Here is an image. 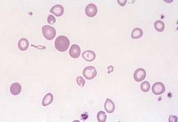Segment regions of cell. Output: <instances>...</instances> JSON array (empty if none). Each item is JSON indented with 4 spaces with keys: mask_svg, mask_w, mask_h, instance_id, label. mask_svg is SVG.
Here are the masks:
<instances>
[{
    "mask_svg": "<svg viewBox=\"0 0 178 122\" xmlns=\"http://www.w3.org/2000/svg\"><path fill=\"white\" fill-rule=\"evenodd\" d=\"M70 42L66 36H58L55 42V46L59 52H65L70 46Z\"/></svg>",
    "mask_w": 178,
    "mask_h": 122,
    "instance_id": "1",
    "label": "cell"
},
{
    "mask_svg": "<svg viewBox=\"0 0 178 122\" xmlns=\"http://www.w3.org/2000/svg\"><path fill=\"white\" fill-rule=\"evenodd\" d=\"M42 32L45 38L48 40H51L54 39L56 36V30L50 26L46 25L43 26Z\"/></svg>",
    "mask_w": 178,
    "mask_h": 122,
    "instance_id": "2",
    "label": "cell"
},
{
    "mask_svg": "<svg viewBox=\"0 0 178 122\" xmlns=\"http://www.w3.org/2000/svg\"><path fill=\"white\" fill-rule=\"evenodd\" d=\"M83 74L86 79L90 80L96 77L97 75V71L94 66H89L84 69Z\"/></svg>",
    "mask_w": 178,
    "mask_h": 122,
    "instance_id": "3",
    "label": "cell"
},
{
    "mask_svg": "<svg viewBox=\"0 0 178 122\" xmlns=\"http://www.w3.org/2000/svg\"><path fill=\"white\" fill-rule=\"evenodd\" d=\"M152 91L153 93L156 95H160L163 93L165 91V86L162 82H157L153 84L152 86Z\"/></svg>",
    "mask_w": 178,
    "mask_h": 122,
    "instance_id": "4",
    "label": "cell"
},
{
    "mask_svg": "<svg viewBox=\"0 0 178 122\" xmlns=\"http://www.w3.org/2000/svg\"><path fill=\"white\" fill-rule=\"evenodd\" d=\"M85 13L86 15L89 17H94L98 13V8L94 4H90L87 6L85 8Z\"/></svg>",
    "mask_w": 178,
    "mask_h": 122,
    "instance_id": "5",
    "label": "cell"
},
{
    "mask_svg": "<svg viewBox=\"0 0 178 122\" xmlns=\"http://www.w3.org/2000/svg\"><path fill=\"white\" fill-rule=\"evenodd\" d=\"M146 71L142 68H138L134 74V78L137 82H141L146 77Z\"/></svg>",
    "mask_w": 178,
    "mask_h": 122,
    "instance_id": "6",
    "label": "cell"
},
{
    "mask_svg": "<svg viewBox=\"0 0 178 122\" xmlns=\"http://www.w3.org/2000/svg\"><path fill=\"white\" fill-rule=\"evenodd\" d=\"M81 53V49L80 46L77 45V44H72L70 48V52H69V54L70 55V57L76 59L78 58Z\"/></svg>",
    "mask_w": 178,
    "mask_h": 122,
    "instance_id": "7",
    "label": "cell"
},
{
    "mask_svg": "<svg viewBox=\"0 0 178 122\" xmlns=\"http://www.w3.org/2000/svg\"><path fill=\"white\" fill-rule=\"evenodd\" d=\"M50 12L57 17H60L64 14V8L61 5L58 4L51 8Z\"/></svg>",
    "mask_w": 178,
    "mask_h": 122,
    "instance_id": "8",
    "label": "cell"
},
{
    "mask_svg": "<svg viewBox=\"0 0 178 122\" xmlns=\"http://www.w3.org/2000/svg\"><path fill=\"white\" fill-rule=\"evenodd\" d=\"M82 57L86 61L92 62L96 58V53L92 50H86L83 53Z\"/></svg>",
    "mask_w": 178,
    "mask_h": 122,
    "instance_id": "9",
    "label": "cell"
},
{
    "mask_svg": "<svg viewBox=\"0 0 178 122\" xmlns=\"http://www.w3.org/2000/svg\"><path fill=\"white\" fill-rule=\"evenodd\" d=\"M105 109L108 113H112L115 111V106L114 102L109 99H107L105 103Z\"/></svg>",
    "mask_w": 178,
    "mask_h": 122,
    "instance_id": "10",
    "label": "cell"
},
{
    "mask_svg": "<svg viewBox=\"0 0 178 122\" xmlns=\"http://www.w3.org/2000/svg\"><path fill=\"white\" fill-rule=\"evenodd\" d=\"M21 86L19 83L14 82L10 86V92L14 95H17L21 93Z\"/></svg>",
    "mask_w": 178,
    "mask_h": 122,
    "instance_id": "11",
    "label": "cell"
},
{
    "mask_svg": "<svg viewBox=\"0 0 178 122\" xmlns=\"http://www.w3.org/2000/svg\"><path fill=\"white\" fill-rule=\"evenodd\" d=\"M29 46L28 41L25 38L21 39L18 42V47L20 50L21 51H24L28 49Z\"/></svg>",
    "mask_w": 178,
    "mask_h": 122,
    "instance_id": "12",
    "label": "cell"
},
{
    "mask_svg": "<svg viewBox=\"0 0 178 122\" xmlns=\"http://www.w3.org/2000/svg\"><path fill=\"white\" fill-rule=\"evenodd\" d=\"M142 35H143V31L140 28H135L132 31L131 37L132 39H139L141 37Z\"/></svg>",
    "mask_w": 178,
    "mask_h": 122,
    "instance_id": "13",
    "label": "cell"
},
{
    "mask_svg": "<svg viewBox=\"0 0 178 122\" xmlns=\"http://www.w3.org/2000/svg\"><path fill=\"white\" fill-rule=\"evenodd\" d=\"M52 101H53V95L51 93H48L43 98L42 104L43 106H46L51 104Z\"/></svg>",
    "mask_w": 178,
    "mask_h": 122,
    "instance_id": "14",
    "label": "cell"
},
{
    "mask_svg": "<svg viewBox=\"0 0 178 122\" xmlns=\"http://www.w3.org/2000/svg\"><path fill=\"white\" fill-rule=\"evenodd\" d=\"M154 27L157 32H162L165 28L164 23L162 21L157 20L154 24Z\"/></svg>",
    "mask_w": 178,
    "mask_h": 122,
    "instance_id": "15",
    "label": "cell"
},
{
    "mask_svg": "<svg viewBox=\"0 0 178 122\" xmlns=\"http://www.w3.org/2000/svg\"><path fill=\"white\" fill-rule=\"evenodd\" d=\"M106 114L103 111H100L97 115V118L99 122H105L106 120Z\"/></svg>",
    "mask_w": 178,
    "mask_h": 122,
    "instance_id": "16",
    "label": "cell"
},
{
    "mask_svg": "<svg viewBox=\"0 0 178 122\" xmlns=\"http://www.w3.org/2000/svg\"><path fill=\"white\" fill-rule=\"evenodd\" d=\"M141 90L143 92L147 93L150 90V84L148 81H144L141 84Z\"/></svg>",
    "mask_w": 178,
    "mask_h": 122,
    "instance_id": "17",
    "label": "cell"
},
{
    "mask_svg": "<svg viewBox=\"0 0 178 122\" xmlns=\"http://www.w3.org/2000/svg\"><path fill=\"white\" fill-rule=\"evenodd\" d=\"M76 80H77V82L79 86H80L81 87H83L85 86V80L82 77H78Z\"/></svg>",
    "mask_w": 178,
    "mask_h": 122,
    "instance_id": "18",
    "label": "cell"
},
{
    "mask_svg": "<svg viewBox=\"0 0 178 122\" xmlns=\"http://www.w3.org/2000/svg\"><path fill=\"white\" fill-rule=\"evenodd\" d=\"M56 22V19L52 15H50L48 17V23L50 24H54Z\"/></svg>",
    "mask_w": 178,
    "mask_h": 122,
    "instance_id": "19",
    "label": "cell"
},
{
    "mask_svg": "<svg viewBox=\"0 0 178 122\" xmlns=\"http://www.w3.org/2000/svg\"><path fill=\"white\" fill-rule=\"evenodd\" d=\"M127 2V0H122V1L118 0V2L119 3V4L121 6H124L126 4Z\"/></svg>",
    "mask_w": 178,
    "mask_h": 122,
    "instance_id": "20",
    "label": "cell"
}]
</instances>
